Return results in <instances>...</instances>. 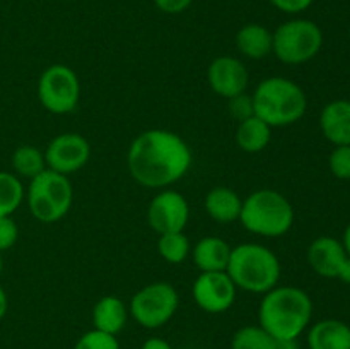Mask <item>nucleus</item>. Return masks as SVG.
<instances>
[{
  "label": "nucleus",
  "instance_id": "nucleus-1",
  "mask_svg": "<svg viewBox=\"0 0 350 349\" xmlns=\"http://www.w3.org/2000/svg\"><path fill=\"white\" fill-rule=\"evenodd\" d=\"M191 161L187 140L164 129L139 133L126 153L130 177L147 188H166L180 181L190 170Z\"/></svg>",
  "mask_w": 350,
  "mask_h": 349
},
{
  "label": "nucleus",
  "instance_id": "nucleus-2",
  "mask_svg": "<svg viewBox=\"0 0 350 349\" xmlns=\"http://www.w3.org/2000/svg\"><path fill=\"white\" fill-rule=\"evenodd\" d=\"M313 301L310 294L296 286H279L267 291L258 308L260 327L275 341L297 339L310 325Z\"/></svg>",
  "mask_w": 350,
  "mask_h": 349
},
{
  "label": "nucleus",
  "instance_id": "nucleus-3",
  "mask_svg": "<svg viewBox=\"0 0 350 349\" xmlns=\"http://www.w3.org/2000/svg\"><path fill=\"white\" fill-rule=\"evenodd\" d=\"M226 272L238 289L265 294L279 284L282 267L279 257L269 246L243 243L231 250Z\"/></svg>",
  "mask_w": 350,
  "mask_h": 349
},
{
  "label": "nucleus",
  "instance_id": "nucleus-4",
  "mask_svg": "<svg viewBox=\"0 0 350 349\" xmlns=\"http://www.w3.org/2000/svg\"><path fill=\"white\" fill-rule=\"evenodd\" d=\"M255 115L272 129L299 122L308 108L303 88L287 77H267L252 94Z\"/></svg>",
  "mask_w": 350,
  "mask_h": 349
},
{
  "label": "nucleus",
  "instance_id": "nucleus-5",
  "mask_svg": "<svg viewBox=\"0 0 350 349\" xmlns=\"http://www.w3.org/2000/svg\"><path fill=\"white\" fill-rule=\"evenodd\" d=\"M239 222L256 236L279 238L293 228V204L280 192L260 188L243 201Z\"/></svg>",
  "mask_w": 350,
  "mask_h": 349
},
{
  "label": "nucleus",
  "instance_id": "nucleus-6",
  "mask_svg": "<svg viewBox=\"0 0 350 349\" xmlns=\"http://www.w3.org/2000/svg\"><path fill=\"white\" fill-rule=\"evenodd\" d=\"M24 197L33 218L50 224L68 214L74 201V188L68 177L46 168L43 173L29 180Z\"/></svg>",
  "mask_w": 350,
  "mask_h": 349
},
{
  "label": "nucleus",
  "instance_id": "nucleus-7",
  "mask_svg": "<svg viewBox=\"0 0 350 349\" xmlns=\"http://www.w3.org/2000/svg\"><path fill=\"white\" fill-rule=\"evenodd\" d=\"M272 34V53L286 65L306 64L323 47V31L310 19L286 21Z\"/></svg>",
  "mask_w": 350,
  "mask_h": 349
},
{
  "label": "nucleus",
  "instance_id": "nucleus-8",
  "mask_svg": "<svg viewBox=\"0 0 350 349\" xmlns=\"http://www.w3.org/2000/svg\"><path fill=\"white\" fill-rule=\"evenodd\" d=\"M180 305V294L173 284L157 281L140 287L130 301L133 320L146 328H159L174 317Z\"/></svg>",
  "mask_w": 350,
  "mask_h": 349
},
{
  "label": "nucleus",
  "instance_id": "nucleus-9",
  "mask_svg": "<svg viewBox=\"0 0 350 349\" xmlns=\"http://www.w3.org/2000/svg\"><path fill=\"white\" fill-rule=\"evenodd\" d=\"M38 99L53 115L74 112L81 99V81L74 68L64 64L44 68L38 81Z\"/></svg>",
  "mask_w": 350,
  "mask_h": 349
},
{
  "label": "nucleus",
  "instance_id": "nucleus-10",
  "mask_svg": "<svg viewBox=\"0 0 350 349\" xmlns=\"http://www.w3.org/2000/svg\"><path fill=\"white\" fill-rule=\"evenodd\" d=\"M91 157V146L84 135L77 132H65L53 137L44 149L46 168L68 177L82 170Z\"/></svg>",
  "mask_w": 350,
  "mask_h": 349
},
{
  "label": "nucleus",
  "instance_id": "nucleus-11",
  "mask_svg": "<svg viewBox=\"0 0 350 349\" xmlns=\"http://www.w3.org/2000/svg\"><path fill=\"white\" fill-rule=\"evenodd\" d=\"M238 287L226 270L200 272L191 286V296L207 313H224L234 305Z\"/></svg>",
  "mask_w": 350,
  "mask_h": 349
},
{
  "label": "nucleus",
  "instance_id": "nucleus-12",
  "mask_svg": "<svg viewBox=\"0 0 350 349\" xmlns=\"http://www.w3.org/2000/svg\"><path fill=\"white\" fill-rule=\"evenodd\" d=\"M190 219V205L176 190H161L147 207V222L157 233L185 231Z\"/></svg>",
  "mask_w": 350,
  "mask_h": 349
},
{
  "label": "nucleus",
  "instance_id": "nucleus-13",
  "mask_svg": "<svg viewBox=\"0 0 350 349\" xmlns=\"http://www.w3.org/2000/svg\"><path fill=\"white\" fill-rule=\"evenodd\" d=\"M207 81L212 91L221 98H234L246 92L250 82L248 68L239 58L222 55L214 58L207 68Z\"/></svg>",
  "mask_w": 350,
  "mask_h": 349
},
{
  "label": "nucleus",
  "instance_id": "nucleus-14",
  "mask_svg": "<svg viewBox=\"0 0 350 349\" xmlns=\"http://www.w3.org/2000/svg\"><path fill=\"white\" fill-rule=\"evenodd\" d=\"M347 259L344 245L332 236H320L313 240L308 248V263L321 277H337L340 266Z\"/></svg>",
  "mask_w": 350,
  "mask_h": 349
},
{
  "label": "nucleus",
  "instance_id": "nucleus-15",
  "mask_svg": "<svg viewBox=\"0 0 350 349\" xmlns=\"http://www.w3.org/2000/svg\"><path fill=\"white\" fill-rule=\"evenodd\" d=\"M320 129L334 146H350V101L335 99L320 115Z\"/></svg>",
  "mask_w": 350,
  "mask_h": 349
},
{
  "label": "nucleus",
  "instance_id": "nucleus-16",
  "mask_svg": "<svg viewBox=\"0 0 350 349\" xmlns=\"http://www.w3.org/2000/svg\"><path fill=\"white\" fill-rule=\"evenodd\" d=\"M231 246L219 236H204L191 248V259L200 272L226 270L231 257Z\"/></svg>",
  "mask_w": 350,
  "mask_h": 349
},
{
  "label": "nucleus",
  "instance_id": "nucleus-17",
  "mask_svg": "<svg viewBox=\"0 0 350 349\" xmlns=\"http://www.w3.org/2000/svg\"><path fill=\"white\" fill-rule=\"evenodd\" d=\"M310 349H350V325L337 318H327L311 325L308 332Z\"/></svg>",
  "mask_w": 350,
  "mask_h": 349
},
{
  "label": "nucleus",
  "instance_id": "nucleus-18",
  "mask_svg": "<svg viewBox=\"0 0 350 349\" xmlns=\"http://www.w3.org/2000/svg\"><path fill=\"white\" fill-rule=\"evenodd\" d=\"M236 48L250 60H262L272 53L273 34L267 26L250 23L236 33Z\"/></svg>",
  "mask_w": 350,
  "mask_h": 349
},
{
  "label": "nucleus",
  "instance_id": "nucleus-19",
  "mask_svg": "<svg viewBox=\"0 0 350 349\" xmlns=\"http://www.w3.org/2000/svg\"><path fill=\"white\" fill-rule=\"evenodd\" d=\"M205 211L214 221L228 224L239 221L243 198L229 187H214L205 195Z\"/></svg>",
  "mask_w": 350,
  "mask_h": 349
},
{
  "label": "nucleus",
  "instance_id": "nucleus-20",
  "mask_svg": "<svg viewBox=\"0 0 350 349\" xmlns=\"http://www.w3.org/2000/svg\"><path fill=\"white\" fill-rule=\"evenodd\" d=\"M129 318V310L118 296H103L92 308V324L98 331L116 335L123 331Z\"/></svg>",
  "mask_w": 350,
  "mask_h": 349
},
{
  "label": "nucleus",
  "instance_id": "nucleus-21",
  "mask_svg": "<svg viewBox=\"0 0 350 349\" xmlns=\"http://www.w3.org/2000/svg\"><path fill=\"white\" fill-rule=\"evenodd\" d=\"M272 140V127L258 116H252L238 123L236 129V144L241 151L250 154L262 153Z\"/></svg>",
  "mask_w": 350,
  "mask_h": 349
},
{
  "label": "nucleus",
  "instance_id": "nucleus-22",
  "mask_svg": "<svg viewBox=\"0 0 350 349\" xmlns=\"http://www.w3.org/2000/svg\"><path fill=\"white\" fill-rule=\"evenodd\" d=\"M12 170L14 174L26 180H33L40 173L46 170V159H44V151H40L38 147L31 144L19 146L12 153Z\"/></svg>",
  "mask_w": 350,
  "mask_h": 349
},
{
  "label": "nucleus",
  "instance_id": "nucleus-23",
  "mask_svg": "<svg viewBox=\"0 0 350 349\" xmlns=\"http://www.w3.org/2000/svg\"><path fill=\"white\" fill-rule=\"evenodd\" d=\"M26 190L19 177L9 171H0V218L12 216L23 204Z\"/></svg>",
  "mask_w": 350,
  "mask_h": 349
},
{
  "label": "nucleus",
  "instance_id": "nucleus-24",
  "mask_svg": "<svg viewBox=\"0 0 350 349\" xmlns=\"http://www.w3.org/2000/svg\"><path fill=\"white\" fill-rule=\"evenodd\" d=\"M157 252L167 263L178 266V263H183L190 255V240L185 235V231L163 233L157 240Z\"/></svg>",
  "mask_w": 350,
  "mask_h": 349
},
{
  "label": "nucleus",
  "instance_id": "nucleus-25",
  "mask_svg": "<svg viewBox=\"0 0 350 349\" xmlns=\"http://www.w3.org/2000/svg\"><path fill=\"white\" fill-rule=\"evenodd\" d=\"M275 339L260 325H246L232 335L231 349H272Z\"/></svg>",
  "mask_w": 350,
  "mask_h": 349
},
{
  "label": "nucleus",
  "instance_id": "nucleus-26",
  "mask_svg": "<svg viewBox=\"0 0 350 349\" xmlns=\"http://www.w3.org/2000/svg\"><path fill=\"white\" fill-rule=\"evenodd\" d=\"M74 349H120V342L116 335L92 328V331L81 335Z\"/></svg>",
  "mask_w": 350,
  "mask_h": 349
},
{
  "label": "nucleus",
  "instance_id": "nucleus-27",
  "mask_svg": "<svg viewBox=\"0 0 350 349\" xmlns=\"http://www.w3.org/2000/svg\"><path fill=\"white\" fill-rule=\"evenodd\" d=\"M330 171L338 180H350V146H335L328 157Z\"/></svg>",
  "mask_w": 350,
  "mask_h": 349
},
{
  "label": "nucleus",
  "instance_id": "nucleus-28",
  "mask_svg": "<svg viewBox=\"0 0 350 349\" xmlns=\"http://www.w3.org/2000/svg\"><path fill=\"white\" fill-rule=\"evenodd\" d=\"M229 113L232 115V118L243 122V120H248L252 116H255V105H253L252 94H246V92H241V94L234 96V98H229Z\"/></svg>",
  "mask_w": 350,
  "mask_h": 349
},
{
  "label": "nucleus",
  "instance_id": "nucleus-29",
  "mask_svg": "<svg viewBox=\"0 0 350 349\" xmlns=\"http://www.w3.org/2000/svg\"><path fill=\"white\" fill-rule=\"evenodd\" d=\"M19 238V228L10 216L0 218V252L9 250L16 245Z\"/></svg>",
  "mask_w": 350,
  "mask_h": 349
},
{
  "label": "nucleus",
  "instance_id": "nucleus-30",
  "mask_svg": "<svg viewBox=\"0 0 350 349\" xmlns=\"http://www.w3.org/2000/svg\"><path fill=\"white\" fill-rule=\"evenodd\" d=\"M275 9L282 10L286 14H299L310 9L314 0H269Z\"/></svg>",
  "mask_w": 350,
  "mask_h": 349
},
{
  "label": "nucleus",
  "instance_id": "nucleus-31",
  "mask_svg": "<svg viewBox=\"0 0 350 349\" xmlns=\"http://www.w3.org/2000/svg\"><path fill=\"white\" fill-rule=\"evenodd\" d=\"M154 3L164 14H181L193 3V0H154Z\"/></svg>",
  "mask_w": 350,
  "mask_h": 349
},
{
  "label": "nucleus",
  "instance_id": "nucleus-32",
  "mask_svg": "<svg viewBox=\"0 0 350 349\" xmlns=\"http://www.w3.org/2000/svg\"><path fill=\"white\" fill-rule=\"evenodd\" d=\"M140 349H173V348H171L170 342L164 341V339L150 337V339H147L146 342H144L142 348H140Z\"/></svg>",
  "mask_w": 350,
  "mask_h": 349
},
{
  "label": "nucleus",
  "instance_id": "nucleus-33",
  "mask_svg": "<svg viewBox=\"0 0 350 349\" xmlns=\"http://www.w3.org/2000/svg\"><path fill=\"white\" fill-rule=\"evenodd\" d=\"M337 279H340L342 283L350 284V257L344 260V263L340 266V270L337 274Z\"/></svg>",
  "mask_w": 350,
  "mask_h": 349
},
{
  "label": "nucleus",
  "instance_id": "nucleus-34",
  "mask_svg": "<svg viewBox=\"0 0 350 349\" xmlns=\"http://www.w3.org/2000/svg\"><path fill=\"white\" fill-rule=\"evenodd\" d=\"M7 308H9V298H7L5 289H3V287L0 286V320H2V318L5 317Z\"/></svg>",
  "mask_w": 350,
  "mask_h": 349
},
{
  "label": "nucleus",
  "instance_id": "nucleus-35",
  "mask_svg": "<svg viewBox=\"0 0 350 349\" xmlns=\"http://www.w3.org/2000/svg\"><path fill=\"white\" fill-rule=\"evenodd\" d=\"M272 349H301L299 344H297V339H293V341H275Z\"/></svg>",
  "mask_w": 350,
  "mask_h": 349
},
{
  "label": "nucleus",
  "instance_id": "nucleus-36",
  "mask_svg": "<svg viewBox=\"0 0 350 349\" xmlns=\"http://www.w3.org/2000/svg\"><path fill=\"white\" fill-rule=\"evenodd\" d=\"M342 245H344V250L345 253H347V257H350V224L345 228L344 238H342Z\"/></svg>",
  "mask_w": 350,
  "mask_h": 349
},
{
  "label": "nucleus",
  "instance_id": "nucleus-37",
  "mask_svg": "<svg viewBox=\"0 0 350 349\" xmlns=\"http://www.w3.org/2000/svg\"><path fill=\"white\" fill-rule=\"evenodd\" d=\"M3 270V259H2V252H0V274H2Z\"/></svg>",
  "mask_w": 350,
  "mask_h": 349
}]
</instances>
